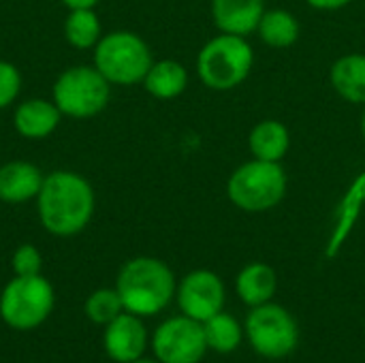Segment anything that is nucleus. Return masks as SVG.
Listing matches in <instances>:
<instances>
[{"instance_id":"1","label":"nucleus","mask_w":365,"mask_h":363,"mask_svg":"<svg viewBox=\"0 0 365 363\" xmlns=\"http://www.w3.org/2000/svg\"><path fill=\"white\" fill-rule=\"evenodd\" d=\"M94 188L75 171H51L36 195L38 220L45 231L58 237L81 233L94 216Z\"/></svg>"},{"instance_id":"2","label":"nucleus","mask_w":365,"mask_h":363,"mask_svg":"<svg viewBox=\"0 0 365 363\" xmlns=\"http://www.w3.org/2000/svg\"><path fill=\"white\" fill-rule=\"evenodd\" d=\"M115 289L122 297L124 310L137 317L158 315L169 306L178 291L169 265L154 257H137L124 263Z\"/></svg>"},{"instance_id":"3","label":"nucleus","mask_w":365,"mask_h":363,"mask_svg":"<svg viewBox=\"0 0 365 363\" xmlns=\"http://www.w3.org/2000/svg\"><path fill=\"white\" fill-rule=\"evenodd\" d=\"M255 66V49L246 36H212L197 56V75L207 90L229 92L242 86Z\"/></svg>"},{"instance_id":"4","label":"nucleus","mask_w":365,"mask_h":363,"mask_svg":"<svg viewBox=\"0 0 365 363\" xmlns=\"http://www.w3.org/2000/svg\"><path fill=\"white\" fill-rule=\"evenodd\" d=\"M289 180L280 163L252 158L240 165L227 180L229 201L248 214H263L278 208L287 195Z\"/></svg>"},{"instance_id":"5","label":"nucleus","mask_w":365,"mask_h":363,"mask_svg":"<svg viewBox=\"0 0 365 363\" xmlns=\"http://www.w3.org/2000/svg\"><path fill=\"white\" fill-rule=\"evenodd\" d=\"M152 62L150 45L130 30L103 34L94 47V66L111 86L143 83Z\"/></svg>"},{"instance_id":"6","label":"nucleus","mask_w":365,"mask_h":363,"mask_svg":"<svg viewBox=\"0 0 365 363\" xmlns=\"http://www.w3.org/2000/svg\"><path fill=\"white\" fill-rule=\"evenodd\" d=\"M111 98V83L94 64H77L62 71L53 83L51 101L62 116L86 120L98 116Z\"/></svg>"},{"instance_id":"7","label":"nucleus","mask_w":365,"mask_h":363,"mask_svg":"<svg viewBox=\"0 0 365 363\" xmlns=\"http://www.w3.org/2000/svg\"><path fill=\"white\" fill-rule=\"evenodd\" d=\"M53 310V289L38 276H15L0 295L2 321L19 332L34 329L47 321Z\"/></svg>"},{"instance_id":"8","label":"nucleus","mask_w":365,"mask_h":363,"mask_svg":"<svg viewBox=\"0 0 365 363\" xmlns=\"http://www.w3.org/2000/svg\"><path fill=\"white\" fill-rule=\"evenodd\" d=\"M246 336L250 347L267 359L289 357L299 340L297 323L291 312L272 302L252 308L246 319Z\"/></svg>"},{"instance_id":"9","label":"nucleus","mask_w":365,"mask_h":363,"mask_svg":"<svg viewBox=\"0 0 365 363\" xmlns=\"http://www.w3.org/2000/svg\"><path fill=\"white\" fill-rule=\"evenodd\" d=\"M152 349L160 363H199L207 351L203 323L186 315L167 319L154 332Z\"/></svg>"},{"instance_id":"10","label":"nucleus","mask_w":365,"mask_h":363,"mask_svg":"<svg viewBox=\"0 0 365 363\" xmlns=\"http://www.w3.org/2000/svg\"><path fill=\"white\" fill-rule=\"evenodd\" d=\"M178 304L182 315L205 323L214 315L222 312L225 306V285L218 274L210 270H195L182 278L178 285Z\"/></svg>"},{"instance_id":"11","label":"nucleus","mask_w":365,"mask_h":363,"mask_svg":"<svg viewBox=\"0 0 365 363\" xmlns=\"http://www.w3.org/2000/svg\"><path fill=\"white\" fill-rule=\"evenodd\" d=\"M105 351L118 363H130L141 359L148 347V329L141 319L133 312H122L109 325H105Z\"/></svg>"},{"instance_id":"12","label":"nucleus","mask_w":365,"mask_h":363,"mask_svg":"<svg viewBox=\"0 0 365 363\" xmlns=\"http://www.w3.org/2000/svg\"><path fill=\"white\" fill-rule=\"evenodd\" d=\"M210 11L218 32L248 36L257 32V26L267 9L265 0H212Z\"/></svg>"},{"instance_id":"13","label":"nucleus","mask_w":365,"mask_h":363,"mask_svg":"<svg viewBox=\"0 0 365 363\" xmlns=\"http://www.w3.org/2000/svg\"><path fill=\"white\" fill-rule=\"evenodd\" d=\"M62 120V111L53 101L28 98L17 105L13 113V126L24 139H45L49 137Z\"/></svg>"},{"instance_id":"14","label":"nucleus","mask_w":365,"mask_h":363,"mask_svg":"<svg viewBox=\"0 0 365 363\" xmlns=\"http://www.w3.org/2000/svg\"><path fill=\"white\" fill-rule=\"evenodd\" d=\"M43 171L28 160H11L0 167V201L26 203L36 199L43 186Z\"/></svg>"},{"instance_id":"15","label":"nucleus","mask_w":365,"mask_h":363,"mask_svg":"<svg viewBox=\"0 0 365 363\" xmlns=\"http://www.w3.org/2000/svg\"><path fill=\"white\" fill-rule=\"evenodd\" d=\"M365 205V171L359 173L351 186L346 188L340 205H338V212H336V223H334V231H331V237H329V244H327V257H334L342 244L349 240L351 231L355 229L361 212H364Z\"/></svg>"},{"instance_id":"16","label":"nucleus","mask_w":365,"mask_h":363,"mask_svg":"<svg viewBox=\"0 0 365 363\" xmlns=\"http://www.w3.org/2000/svg\"><path fill=\"white\" fill-rule=\"evenodd\" d=\"M331 88L340 98L353 105H365V53H344L329 68Z\"/></svg>"},{"instance_id":"17","label":"nucleus","mask_w":365,"mask_h":363,"mask_svg":"<svg viewBox=\"0 0 365 363\" xmlns=\"http://www.w3.org/2000/svg\"><path fill=\"white\" fill-rule=\"evenodd\" d=\"M291 148V133L280 120H261L250 128L248 150L252 158L267 163H282Z\"/></svg>"},{"instance_id":"18","label":"nucleus","mask_w":365,"mask_h":363,"mask_svg":"<svg viewBox=\"0 0 365 363\" xmlns=\"http://www.w3.org/2000/svg\"><path fill=\"white\" fill-rule=\"evenodd\" d=\"M235 291L246 306H250V308L263 306L274 300V295L278 291V276H276L274 267L267 263H261V261L248 263L237 274Z\"/></svg>"},{"instance_id":"19","label":"nucleus","mask_w":365,"mask_h":363,"mask_svg":"<svg viewBox=\"0 0 365 363\" xmlns=\"http://www.w3.org/2000/svg\"><path fill=\"white\" fill-rule=\"evenodd\" d=\"M143 88L148 94H152L158 101L178 98L188 88V71L182 62L169 60V58L152 62V66L143 79Z\"/></svg>"},{"instance_id":"20","label":"nucleus","mask_w":365,"mask_h":363,"mask_svg":"<svg viewBox=\"0 0 365 363\" xmlns=\"http://www.w3.org/2000/svg\"><path fill=\"white\" fill-rule=\"evenodd\" d=\"M257 34L272 49H289L299 39V21L287 9H269L263 13Z\"/></svg>"},{"instance_id":"21","label":"nucleus","mask_w":365,"mask_h":363,"mask_svg":"<svg viewBox=\"0 0 365 363\" xmlns=\"http://www.w3.org/2000/svg\"><path fill=\"white\" fill-rule=\"evenodd\" d=\"M64 36L75 49H94L101 41V19L94 9H71L64 21Z\"/></svg>"},{"instance_id":"22","label":"nucleus","mask_w":365,"mask_h":363,"mask_svg":"<svg viewBox=\"0 0 365 363\" xmlns=\"http://www.w3.org/2000/svg\"><path fill=\"white\" fill-rule=\"evenodd\" d=\"M203 332H205L207 349L220 355L233 353L242 344V338H244L242 325L237 323L233 315H227V312H218L212 319H207L203 323Z\"/></svg>"},{"instance_id":"23","label":"nucleus","mask_w":365,"mask_h":363,"mask_svg":"<svg viewBox=\"0 0 365 363\" xmlns=\"http://www.w3.org/2000/svg\"><path fill=\"white\" fill-rule=\"evenodd\" d=\"M122 312H124V304L118 289H98L86 302V315L96 325H109Z\"/></svg>"},{"instance_id":"24","label":"nucleus","mask_w":365,"mask_h":363,"mask_svg":"<svg viewBox=\"0 0 365 363\" xmlns=\"http://www.w3.org/2000/svg\"><path fill=\"white\" fill-rule=\"evenodd\" d=\"M15 276H38L43 267V257L36 246L32 244H21L11 259Z\"/></svg>"},{"instance_id":"25","label":"nucleus","mask_w":365,"mask_h":363,"mask_svg":"<svg viewBox=\"0 0 365 363\" xmlns=\"http://www.w3.org/2000/svg\"><path fill=\"white\" fill-rule=\"evenodd\" d=\"M21 90V75L13 62L0 60V109L13 105Z\"/></svg>"},{"instance_id":"26","label":"nucleus","mask_w":365,"mask_h":363,"mask_svg":"<svg viewBox=\"0 0 365 363\" xmlns=\"http://www.w3.org/2000/svg\"><path fill=\"white\" fill-rule=\"evenodd\" d=\"M308 6L317 9V11H340L344 6H349L353 0H306Z\"/></svg>"},{"instance_id":"27","label":"nucleus","mask_w":365,"mask_h":363,"mask_svg":"<svg viewBox=\"0 0 365 363\" xmlns=\"http://www.w3.org/2000/svg\"><path fill=\"white\" fill-rule=\"evenodd\" d=\"M101 0H62L64 6L68 9H96Z\"/></svg>"},{"instance_id":"28","label":"nucleus","mask_w":365,"mask_h":363,"mask_svg":"<svg viewBox=\"0 0 365 363\" xmlns=\"http://www.w3.org/2000/svg\"><path fill=\"white\" fill-rule=\"evenodd\" d=\"M361 137L365 141V105H364V113H361Z\"/></svg>"},{"instance_id":"29","label":"nucleus","mask_w":365,"mask_h":363,"mask_svg":"<svg viewBox=\"0 0 365 363\" xmlns=\"http://www.w3.org/2000/svg\"><path fill=\"white\" fill-rule=\"evenodd\" d=\"M130 363H158V362H152V359H143V357H141V359H135V362H130Z\"/></svg>"}]
</instances>
